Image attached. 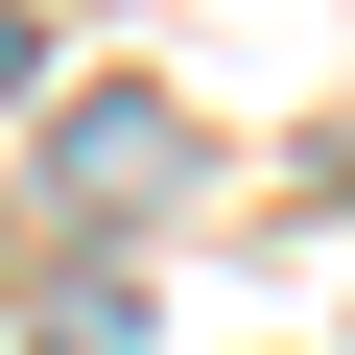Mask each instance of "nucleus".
I'll use <instances>...</instances> for the list:
<instances>
[{"mask_svg": "<svg viewBox=\"0 0 355 355\" xmlns=\"http://www.w3.org/2000/svg\"><path fill=\"white\" fill-rule=\"evenodd\" d=\"M166 166H190V142H166L142 95H95V119H71V190H95V214H119V190H166Z\"/></svg>", "mask_w": 355, "mask_h": 355, "instance_id": "nucleus-1", "label": "nucleus"}, {"mask_svg": "<svg viewBox=\"0 0 355 355\" xmlns=\"http://www.w3.org/2000/svg\"><path fill=\"white\" fill-rule=\"evenodd\" d=\"M24 71H48V24H24V0H0V95H24Z\"/></svg>", "mask_w": 355, "mask_h": 355, "instance_id": "nucleus-2", "label": "nucleus"}]
</instances>
